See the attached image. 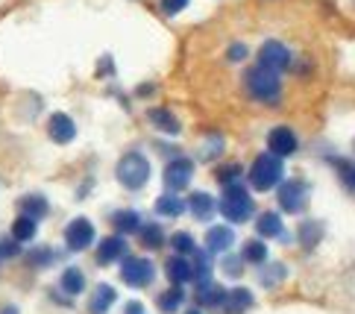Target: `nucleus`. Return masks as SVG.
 Wrapping results in <instances>:
<instances>
[{"instance_id": "obj_12", "label": "nucleus", "mask_w": 355, "mask_h": 314, "mask_svg": "<svg viewBox=\"0 0 355 314\" xmlns=\"http://www.w3.org/2000/svg\"><path fill=\"white\" fill-rule=\"evenodd\" d=\"M126 256V241H123V235H109L100 241L97 247V261L100 265H115L118 259Z\"/></svg>"}, {"instance_id": "obj_7", "label": "nucleus", "mask_w": 355, "mask_h": 314, "mask_svg": "<svg viewBox=\"0 0 355 314\" xmlns=\"http://www.w3.org/2000/svg\"><path fill=\"white\" fill-rule=\"evenodd\" d=\"M92 241H94V223L88 218H73L65 226V244H68V250H73V253L92 247Z\"/></svg>"}, {"instance_id": "obj_8", "label": "nucleus", "mask_w": 355, "mask_h": 314, "mask_svg": "<svg viewBox=\"0 0 355 314\" xmlns=\"http://www.w3.org/2000/svg\"><path fill=\"white\" fill-rule=\"evenodd\" d=\"M194 177V162L191 159H173L168 168H164V185L171 191H182V188L191 182Z\"/></svg>"}, {"instance_id": "obj_14", "label": "nucleus", "mask_w": 355, "mask_h": 314, "mask_svg": "<svg viewBox=\"0 0 355 314\" xmlns=\"http://www.w3.org/2000/svg\"><path fill=\"white\" fill-rule=\"evenodd\" d=\"M118 299V291L112 285H103L100 282L94 291H92V299H88V314H106Z\"/></svg>"}, {"instance_id": "obj_40", "label": "nucleus", "mask_w": 355, "mask_h": 314, "mask_svg": "<svg viewBox=\"0 0 355 314\" xmlns=\"http://www.w3.org/2000/svg\"><path fill=\"white\" fill-rule=\"evenodd\" d=\"M18 244L21 241H15V238L6 241V244H0V256H18Z\"/></svg>"}, {"instance_id": "obj_19", "label": "nucleus", "mask_w": 355, "mask_h": 314, "mask_svg": "<svg viewBox=\"0 0 355 314\" xmlns=\"http://www.w3.org/2000/svg\"><path fill=\"white\" fill-rule=\"evenodd\" d=\"M112 226L118 229V235H132V232L141 229V215L132 209H121L112 215Z\"/></svg>"}, {"instance_id": "obj_26", "label": "nucleus", "mask_w": 355, "mask_h": 314, "mask_svg": "<svg viewBox=\"0 0 355 314\" xmlns=\"http://www.w3.org/2000/svg\"><path fill=\"white\" fill-rule=\"evenodd\" d=\"M35 223L39 220H33L27 215L15 218V223H12V238H15V241H33L35 238Z\"/></svg>"}, {"instance_id": "obj_36", "label": "nucleus", "mask_w": 355, "mask_h": 314, "mask_svg": "<svg viewBox=\"0 0 355 314\" xmlns=\"http://www.w3.org/2000/svg\"><path fill=\"white\" fill-rule=\"evenodd\" d=\"M185 6H188V0H162V12H164V15H180Z\"/></svg>"}, {"instance_id": "obj_22", "label": "nucleus", "mask_w": 355, "mask_h": 314, "mask_svg": "<svg viewBox=\"0 0 355 314\" xmlns=\"http://www.w3.org/2000/svg\"><path fill=\"white\" fill-rule=\"evenodd\" d=\"M182 299H185L182 285H173V288H168V291H162V294H159L156 306H159V311H162V314H173V311H180Z\"/></svg>"}, {"instance_id": "obj_6", "label": "nucleus", "mask_w": 355, "mask_h": 314, "mask_svg": "<svg viewBox=\"0 0 355 314\" xmlns=\"http://www.w3.org/2000/svg\"><path fill=\"white\" fill-rule=\"evenodd\" d=\"M309 200V185L300 180H288L279 185V209L288 211V215H297V211L306 209Z\"/></svg>"}, {"instance_id": "obj_2", "label": "nucleus", "mask_w": 355, "mask_h": 314, "mask_svg": "<svg viewBox=\"0 0 355 314\" xmlns=\"http://www.w3.org/2000/svg\"><path fill=\"white\" fill-rule=\"evenodd\" d=\"M282 173H285V165H282V156L276 153H261L256 156L250 168V185L256 188V191H273V188L282 182Z\"/></svg>"}, {"instance_id": "obj_24", "label": "nucleus", "mask_w": 355, "mask_h": 314, "mask_svg": "<svg viewBox=\"0 0 355 314\" xmlns=\"http://www.w3.org/2000/svg\"><path fill=\"white\" fill-rule=\"evenodd\" d=\"M59 282H62V291L71 294V297H77V294H83V288H85V276H83L80 268H68L65 273H62Z\"/></svg>"}, {"instance_id": "obj_31", "label": "nucleus", "mask_w": 355, "mask_h": 314, "mask_svg": "<svg viewBox=\"0 0 355 314\" xmlns=\"http://www.w3.org/2000/svg\"><path fill=\"white\" fill-rule=\"evenodd\" d=\"M171 247L176 250V253H194V238L188 235V232H176L173 238H171Z\"/></svg>"}, {"instance_id": "obj_17", "label": "nucleus", "mask_w": 355, "mask_h": 314, "mask_svg": "<svg viewBox=\"0 0 355 314\" xmlns=\"http://www.w3.org/2000/svg\"><path fill=\"white\" fill-rule=\"evenodd\" d=\"M188 209H191V215L197 220H209L214 211H218V203H214V197L209 191H194L188 197Z\"/></svg>"}, {"instance_id": "obj_18", "label": "nucleus", "mask_w": 355, "mask_h": 314, "mask_svg": "<svg viewBox=\"0 0 355 314\" xmlns=\"http://www.w3.org/2000/svg\"><path fill=\"white\" fill-rule=\"evenodd\" d=\"M147 118H150V123H153L156 130H162L164 135H180V130H182V123L176 121V115H173L171 109H150Z\"/></svg>"}, {"instance_id": "obj_11", "label": "nucleus", "mask_w": 355, "mask_h": 314, "mask_svg": "<svg viewBox=\"0 0 355 314\" xmlns=\"http://www.w3.org/2000/svg\"><path fill=\"white\" fill-rule=\"evenodd\" d=\"M47 132H50V138H53L56 144H71L73 135H77V123H73L65 112H56V115L50 118V123H47Z\"/></svg>"}, {"instance_id": "obj_9", "label": "nucleus", "mask_w": 355, "mask_h": 314, "mask_svg": "<svg viewBox=\"0 0 355 314\" xmlns=\"http://www.w3.org/2000/svg\"><path fill=\"white\" fill-rule=\"evenodd\" d=\"M291 62V53L282 42H264L259 50V65L264 68H273V71H285Z\"/></svg>"}, {"instance_id": "obj_27", "label": "nucleus", "mask_w": 355, "mask_h": 314, "mask_svg": "<svg viewBox=\"0 0 355 314\" xmlns=\"http://www.w3.org/2000/svg\"><path fill=\"white\" fill-rule=\"evenodd\" d=\"M138 238H141V244L147 250H159L164 244V232H162V226H156V223L141 226V229H138Z\"/></svg>"}, {"instance_id": "obj_3", "label": "nucleus", "mask_w": 355, "mask_h": 314, "mask_svg": "<svg viewBox=\"0 0 355 314\" xmlns=\"http://www.w3.org/2000/svg\"><path fill=\"white\" fill-rule=\"evenodd\" d=\"M218 209L230 223H244L252 215V197L247 194V188H241L238 182H230V185H223V197Z\"/></svg>"}, {"instance_id": "obj_33", "label": "nucleus", "mask_w": 355, "mask_h": 314, "mask_svg": "<svg viewBox=\"0 0 355 314\" xmlns=\"http://www.w3.org/2000/svg\"><path fill=\"white\" fill-rule=\"evenodd\" d=\"M317 238H320V223H306V226L300 229V241L306 244V247H314Z\"/></svg>"}, {"instance_id": "obj_38", "label": "nucleus", "mask_w": 355, "mask_h": 314, "mask_svg": "<svg viewBox=\"0 0 355 314\" xmlns=\"http://www.w3.org/2000/svg\"><path fill=\"white\" fill-rule=\"evenodd\" d=\"M241 261H244V259L226 256V259H223V270H226V273H232V276H238V273H241Z\"/></svg>"}, {"instance_id": "obj_28", "label": "nucleus", "mask_w": 355, "mask_h": 314, "mask_svg": "<svg viewBox=\"0 0 355 314\" xmlns=\"http://www.w3.org/2000/svg\"><path fill=\"white\" fill-rule=\"evenodd\" d=\"M241 259L250 261V265H264V261H268V247H264V241H256V238H252V241L244 244Z\"/></svg>"}, {"instance_id": "obj_4", "label": "nucleus", "mask_w": 355, "mask_h": 314, "mask_svg": "<svg viewBox=\"0 0 355 314\" xmlns=\"http://www.w3.org/2000/svg\"><path fill=\"white\" fill-rule=\"evenodd\" d=\"M115 173H118V182L123 188L138 191V188H144L147 180H150V162H147V156H141V153H135V150H132V153H126L118 162Z\"/></svg>"}, {"instance_id": "obj_25", "label": "nucleus", "mask_w": 355, "mask_h": 314, "mask_svg": "<svg viewBox=\"0 0 355 314\" xmlns=\"http://www.w3.org/2000/svg\"><path fill=\"white\" fill-rule=\"evenodd\" d=\"M250 306H252V291H247V288H235V291L226 294V308H230V314H241Z\"/></svg>"}, {"instance_id": "obj_29", "label": "nucleus", "mask_w": 355, "mask_h": 314, "mask_svg": "<svg viewBox=\"0 0 355 314\" xmlns=\"http://www.w3.org/2000/svg\"><path fill=\"white\" fill-rule=\"evenodd\" d=\"M194 279L200 282V279H209V276H211V256H209V250H197L194 247Z\"/></svg>"}, {"instance_id": "obj_23", "label": "nucleus", "mask_w": 355, "mask_h": 314, "mask_svg": "<svg viewBox=\"0 0 355 314\" xmlns=\"http://www.w3.org/2000/svg\"><path fill=\"white\" fill-rule=\"evenodd\" d=\"M185 211V200H180L176 194H162L156 200V215L162 218H180Z\"/></svg>"}, {"instance_id": "obj_35", "label": "nucleus", "mask_w": 355, "mask_h": 314, "mask_svg": "<svg viewBox=\"0 0 355 314\" xmlns=\"http://www.w3.org/2000/svg\"><path fill=\"white\" fill-rule=\"evenodd\" d=\"M30 261H33V265H50V261H53V250H50V247H39V250H33V253H30Z\"/></svg>"}, {"instance_id": "obj_15", "label": "nucleus", "mask_w": 355, "mask_h": 314, "mask_svg": "<svg viewBox=\"0 0 355 314\" xmlns=\"http://www.w3.org/2000/svg\"><path fill=\"white\" fill-rule=\"evenodd\" d=\"M194 299H197V306H202V308H214V306H220L223 299H226V291L218 285V282H211V279H200V285H197V294H194Z\"/></svg>"}, {"instance_id": "obj_21", "label": "nucleus", "mask_w": 355, "mask_h": 314, "mask_svg": "<svg viewBox=\"0 0 355 314\" xmlns=\"http://www.w3.org/2000/svg\"><path fill=\"white\" fill-rule=\"evenodd\" d=\"M256 229L261 238H279L285 232V223L279 218V211H264V215L256 220Z\"/></svg>"}, {"instance_id": "obj_1", "label": "nucleus", "mask_w": 355, "mask_h": 314, "mask_svg": "<svg viewBox=\"0 0 355 314\" xmlns=\"http://www.w3.org/2000/svg\"><path fill=\"white\" fill-rule=\"evenodd\" d=\"M244 85H247V94L256 97V100H261V103H276L279 91H282V82H279V71L264 68V65L250 68L247 77H244Z\"/></svg>"}, {"instance_id": "obj_41", "label": "nucleus", "mask_w": 355, "mask_h": 314, "mask_svg": "<svg viewBox=\"0 0 355 314\" xmlns=\"http://www.w3.org/2000/svg\"><path fill=\"white\" fill-rule=\"evenodd\" d=\"M123 314H147V311H144V306H141V303H138V299H132V303H126Z\"/></svg>"}, {"instance_id": "obj_5", "label": "nucleus", "mask_w": 355, "mask_h": 314, "mask_svg": "<svg viewBox=\"0 0 355 314\" xmlns=\"http://www.w3.org/2000/svg\"><path fill=\"white\" fill-rule=\"evenodd\" d=\"M153 276H156V268H153V261H150V259H141V256L123 259L121 279L130 288H147L150 282H153Z\"/></svg>"}, {"instance_id": "obj_16", "label": "nucleus", "mask_w": 355, "mask_h": 314, "mask_svg": "<svg viewBox=\"0 0 355 314\" xmlns=\"http://www.w3.org/2000/svg\"><path fill=\"white\" fill-rule=\"evenodd\" d=\"M235 241V229L232 226H211L206 232V250L211 253H223V250H230Z\"/></svg>"}, {"instance_id": "obj_34", "label": "nucleus", "mask_w": 355, "mask_h": 314, "mask_svg": "<svg viewBox=\"0 0 355 314\" xmlns=\"http://www.w3.org/2000/svg\"><path fill=\"white\" fill-rule=\"evenodd\" d=\"M241 177V165H223V168H218V182H223V185H230V182H235Z\"/></svg>"}, {"instance_id": "obj_10", "label": "nucleus", "mask_w": 355, "mask_h": 314, "mask_svg": "<svg viewBox=\"0 0 355 314\" xmlns=\"http://www.w3.org/2000/svg\"><path fill=\"white\" fill-rule=\"evenodd\" d=\"M268 147H270V153H276V156L285 159V156H291V153H297L300 141H297L294 130H288V127H273L270 135H268Z\"/></svg>"}, {"instance_id": "obj_37", "label": "nucleus", "mask_w": 355, "mask_h": 314, "mask_svg": "<svg viewBox=\"0 0 355 314\" xmlns=\"http://www.w3.org/2000/svg\"><path fill=\"white\" fill-rule=\"evenodd\" d=\"M338 171H340V180H344V185L355 188V168L347 165V162H338Z\"/></svg>"}, {"instance_id": "obj_42", "label": "nucleus", "mask_w": 355, "mask_h": 314, "mask_svg": "<svg viewBox=\"0 0 355 314\" xmlns=\"http://www.w3.org/2000/svg\"><path fill=\"white\" fill-rule=\"evenodd\" d=\"M0 314H21L15 306H3V308H0Z\"/></svg>"}, {"instance_id": "obj_30", "label": "nucleus", "mask_w": 355, "mask_h": 314, "mask_svg": "<svg viewBox=\"0 0 355 314\" xmlns=\"http://www.w3.org/2000/svg\"><path fill=\"white\" fill-rule=\"evenodd\" d=\"M285 273H288V268L285 265H279V261H276V265H268V268H264L261 270V285H276V282H282L285 279Z\"/></svg>"}, {"instance_id": "obj_43", "label": "nucleus", "mask_w": 355, "mask_h": 314, "mask_svg": "<svg viewBox=\"0 0 355 314\" xmlns=\"http://www.w3.org/2000/svg\"><path fill=\"white\" fill-rule=\"evenodd\" d=\"M185 314H200V308H191V311H185Z\"/></svg>"}, {"instance_id": "obj_32", "label": "nucleus", "mask_w": 355, "mask_h": 314, "mask_svg": "<svg viewBox=\"0 0 355 314\" xmlns=\"http://www.w3.org/2000/svg\"><path fill=\"white\" fill-rule=\"evenodd\" d=\"M220 150H223V138L211 135V138H206V144L200 147V153H202V159H214V156H220Z\"/></svg>"}, {"instance_id": "obj_20", "label": "nucleus", "mask_w": 355, "mask_h": 314, "mask_svg": "<svg viewBox=\"0 0 355 314\" xmlns=\"http://www.w3.org/2000/svg\"><path fill=\"white\" fill-rule=\"evenodd\" d=\"M18 206H21V215H27V218H33V220H42L47 211H50L47 200H44L42 194H27V197H21Z\"/></svg>"}, {"instance_id": "obj_39", "label": "nucleus", "mask_w": 355, "mask_h": 314, "mask_svg": "<svg viewBox=\"0 0 355 314\" xmlns=\"http://www.w3.org/2000/svg\"><path fill=\"white\" fill-rule=\"evenodd\" d=\"M226 56H230L232 62H241V59H247V47H244V44H232V47H230V53H226Z\"/></svg>"}, {"instance_id": "obj_13", "label": "nucleus", "mask_w": 355, "mask_h": 314, "mask_svg": "<svg viewBox=\"0 0 355 314\" xmlns=\"http://www.w3.org/2000/svg\"><path fill=\"white\" fill-rule=\"evenodd\" d=\"M164 273H168V279L173 285L194 282V268H191V261H188L185 256H171L168 261H164Z\"/></svg>"}]
</instances>
